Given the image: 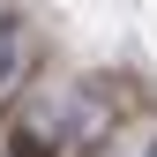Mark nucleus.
<instances>
[{
	"instance_id": "1",
	"label": "nucleus",
	"mask_w": 157,
	"mask_h": 157,
	"mask_svg": "<svg viewBox=\"0 0 157 157\" xmlns=\"http://www.w3.org/2000/svg\"><path fill=\"white\" fill-rule=\"evenodd\" d=\"M15 75H23V23L0 15V97L15 90Z\"/></svg>"
},
{
	"instance_id": "2",
	"label": "nucleus",
	"mask_w": 157,
	"mask_h": 157,
	"mask_svg": "<svg viewBox=\"0 0 157 157\" xmlns=\"http://www.w3.org/2000/svg\"><path fill=\"white\" fill-rule=\"evenodd\" d=\"M120 157H157V135H150V127H142V135H135V142H127V150H120Z\"/></svg>"
}]
</instances>
